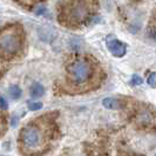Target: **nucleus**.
<instances>
[{
    "label": "nucleus",
    "instance_id": "obj_1",
    "mask_svg": "<svg viewBox=\"0 0 156 156\" xmlns=\"http://www.w3.org/2000/svg\"><path fill=\"white\" fill-rule=\"evenodd\" d=\"M98 0H65L59 9V21L63 26L78 28L93 19Z\"/></svg>",
    "mask_w": 156,
    "mask_h": 156
},
{
    "label": "nucleus",
    "instance_id": "obj_2",
    "mask_svg": "<svg viewBox=\"0 0 156 156\" xmlns=\"http://www.w3.org/2000/svg\"><path fill=\"white\" fill-rule=\"evenodd\" d=\"M23 47V31L20 25L4 27L0 37V48L2 61L18 56Z\"/></svg>",
    "mask_w": 156,
    "mask_h": 156
},
{
    "label": "nucleus",
    "instance_id": "obj_3",
    "mask_svg": "<svg viewBox=\"0 0 156 156\" xmlns=\"http://www.w3.org/2000/svg\"><path fill=\"white\" fill-rule=\"evenodd\" d=\"M94 74V66L88 58H76L67 66V76L72 83L81 86L90 81Z\"/></svg>",
    "mask_w": 156,
    "mask_h": 156
},
{
    "label": "nucleus",
    "instance_id": "obj_4",
    "mask_svg": "<svg viewBox=\"0 0 156 156\" xmlns=\"http://www.w3.org/2000/svg\"><path fill=\"white\" fill-rule=\"evenodd\" d=\"M20 142L27 151H39L45 144V133L41 127L31 123L23 128L20 134Z\"/></svg>",
    "mask_w": 156,
    "mask_h": 156
},
{
    "label": "nucleus",
    "instance_id": "obj_5",
    "mask_svg": "<svg viewBox=\"0 0 156 156\" xmlns=\"http://www.w3.org/2000/svg\"><path fill=\"white\" fill-rule=\"evenodd\" d=\"M135 122L142 128L156 127V113L150 107L140 108L135 116Z\"/></svg>",
    "mask_w": 156,
    "mask_h": 156
},
{
    "label": "nucleus",
    "instance_id": "obj_6",
    "mask_svg": "<svg viewBox=\"0 0 156 156\" xmlns=\"http://www.w3.org/2000/svg\"><path fill=\"white\" fill-rule=\"evenodd\" d=\"M106 45L107 48L112 54L116 58H122L127 52V46L122 41L116 39L114 35H108L106 39Z\"/></svg>",
    "mask_w": 156,
    "mask_h": 156
},
{
    "label": "nucleus",
    "instance_id": "obj_7",
    "mask_svg": "<svg viewBox=\"0 0 156 156\" xmlns=\"http://www.w3.org/2000/svg\"><path fill=\"white\" fill-rule=\"evenodd\" d=\"M102 105L107 108V109H120L122 108V102L120 101L119 99H115V98H106L103 101H102Z\"/></svg>",
    "mask_w": 156,
    "mask_h": 156
},
{
    "label": "nucleus",
    "instance_id": "obj_8",
    "mask_svg": "<svg viewBox=\"0 0 156 156\" xmlns=\"http://www.w3.org/2000/svg\"><path fill=\"white\" fill-rule=\"evenodd\" d=\"M31 96L32 98H41L44 94H45V88L44 86L39 83V82H35L33 83L31 87Z\"/></svg>",
    "mask_w": 156,
    "mask_h": 156
},
{
    "label": "nucleus",
    "instance_id": "obj_9",
    "mask_svg": "<svg viewBox=\"0 0 156 156\" xmlns=\"http://www.w3.org/2000/svg\"><path fill=\"white\" fill-rule=\"evenodd\" d=\"M8 94H9V96L13 100H18V99L21 98L23 90H21V88L18 86V85H12V86L8 88Z\"/></svg>",
    "mask_w": 156,
    "mask_h": 156
},
{
    "label": "nucleus",
    "instance_id": "obj_10",
    "mask_svg": "<svg viewBox=\"0 0 156 156\" xmlns=\"http://www.w3.org/2000/svg\"><path fill=\"white\" fill-rule=\"evenodd\" d=\"M16 2H19L20 5H23L25 7H32L33 5H35L37 2H39L40 0H16Z\"/></svg>",
    "mask_w": 156,
    "mask_h": 156
},
{
    "label": "nucleus",
    "instance_id": "obj_11",
    "mask_svg": "<svg viewBox=\"0 0 156 156\" xmlns=\"http://www.w3.org/2000/svg\"><path fill=\"white\" fill-rule=\"evenodd\" d=\"M147 82H148V85L150 87H156V73L155 72H153V73H150L149 74L148 79H147Z\"/></svg>",
    "mask_w": 156,
    "mask_h": 156
},
{
    "label": "nucleus",
    "instance_id": "obj_12",
    "mask_svg": "<svg viewBox=\"0 0 156 156\" xmlns=\"http://www.w3.org/2000/svg\"><path fill=\"white\" fill-rule=\"evenodd\" d=\"M28 108H30V110H32V112L39 110L42 108V103H41V102H30V103H28Z\"/></svg>",
    "mask_w": 156,
    "mask_h": 156
},
{
    "label": "nucleus",
    "instance_id": "obj_13",
    "mask_svg": "<svg viewBox=\"0 0 156 156\" xmlns=\"http://www.w3.org/2000/svg\"><path fill=\"white\" fill-rule=\"evenodd\" d=\"M132 83H133L134 86H140L143 83V80L141 78L140 75H137V74H134L133 76H132Z\"/></svg>",
    "mask_w": 156,
    "mask_h": 156
},
{
    "label": "nucleus",
    "instance_id": "obj_14",
    "mask_svg": "<svg viewBox=\"0 0 156 156\" xmlns=\"http://www.w3.org/2000/svg\"><path fill=\"white\" fill-rule=\"evenodd\" d=\"M0 105H1V109L2 110H5V109H7L8 108V103H7L6 99H5L4 96H1V98H0Z\"/></svg>",
    "mask_w": 156,
    "mask_h": 156
},
{
    "label": "nucleus",
    "instance_id": "obj_15",
    "mask_svg": "<svg viewBox=\"0 0 156 156\" xmlns=\"http://www.w3.org/2000/svg\"><path fill=\"white\" fill-rule=\"evenodd\" d=\"M16 122H19V117L14 116V117H13V120H12V126H13V127H16Z\"/></svg>",
    "mask_w": 156,
    "mask_h": 156
},
{
    "label": "nucleus",
    "instance_id": "obj_16",
    "mask_svg": "<svg viewBox=\"0 0 156 156\" xmlns=\"http://www.w3.org/2000/svg\"><path fill=\"white\" fill-rule=\"evenodd\" d=\"M42 12H44V8L40 7V8H39V11H38V12H35V13H37V14H41Z\"/></svg>",
    "mask_w": 156,
    "mask_h": 156
},
{
    "label": "nucleus",
    "instance_id": "obj_17",
    "mask_svg": "<svg viewBox=\"0 0 156 156\" xmlns=\"http://www.w3.org/2000/svg\"><path fill=\"white\" fill-rule=\"evenodd\" d=\"M155 156H156V154H155Z\"/></svg>",
    "mask_w": 156,
    "mask_h": 156
}]
</instances>
